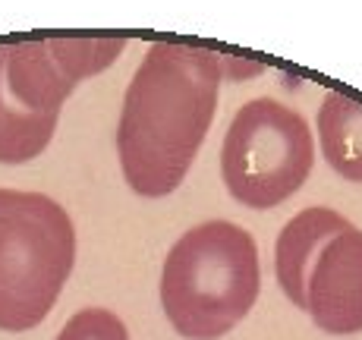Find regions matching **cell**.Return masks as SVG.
Here are the masks:
<instances>
[{"label":"cell","mask_w":362,"mask_h":340,"mask_svg":"<svg viewBox=\"0 0 362 340\" xmlns=\"http://www.w3.org/2000/svg\"><path fill=\"white\" fill-rule=\"evenodd\" d=\"M262 290L255 240L230 221H208L173 242L161 271V306L186 340H218L252 312Z\"/></svg>","instance_id":"7a4b0ae2"},{"label":"cell","mask_w":362,"mask_h":340,"mask_svg":"<svg viewBox=\"0 0 362 340\" xmlns=\"http://www.w3.org/2000/svg\"><path fill=\"white\" fill-rule=\"evenodd\" d=\"M57 340H129L127 324L107 309H82L64 324Z\"/></svg>","instance_id":"30bf717a"},{"label":"cell","mask_w":362,"mask_h":340,"mask_svg":"<svg viewBox=\"0 0 362 340\" xmlns=\"http://www.w3.org/2000/svg\"><path fill=\"white\" fill-rule=\"evenodd\" d=\"M73 88L47 41L0 45V164H25L47 148Z\"/></svg>","instance_id":"5b68a950"},{"label":"cell","mask_w":362,"mask_h":340,"mask_svg":"<svg viewBox=\"0 0 362 340\" xmlns=\"http://www.w3.org/2000/svg\"><path fill=\"white\" fill-rule=\"evenodd\" d=\"M315 142L309 123L274 98L243 104L221 145V177L227 192L246 208L287 202L309 180Z\"/></svg>","instance_id":"277c9868"},{"label":"cell","mask_w":362,"mask_h":340,"mask_svg":"<svg viewBox=\"0 0 362 340\" xmlns=\"http://www.w3.org/2000/svg\"><path fill=\"white\" fill-rule=\"evenodd\" d=\"M318 142L325 161L344 180L362 183V101L328 92L318 107Z\"/></svg>","instance_id":"ba28073f"},{"label":"cell","mask_w":362,"mask_h":340,"mask_svg":"<svg viewBox=\"0 0 362 340\" xmlns=\"http://www.w3.org/2000/svg\"><path fill=\"white\" fill-rule=\"evenodd\" d=\"M346 227H350L346 218L322 205L305 208L284 224L274 246V274L293 306L305 309V283H309L312 265H315L318 252Z\"/></svg>","instance_id":"52a82bcc"},{"label":"cell","mask_w":362,"mask_h":340,"mask_svg":"<svg viewBox=\"0 0 362 340\" xmlns=\"http://www.w3.org/2000/svg\"><path fill=\"white\" fill-rule=\"evenodd\" d=\"M51 57L60 69L79 86L82 79L101 73L123 54L127 41L123 38H45Z\"/></svg>","instance_id":"9c48e42d"},{"label":"cell","mask_w":362,"mask_h":340,"mask_svg":"<svg viewBox=\"0 0 362 340\" xmlns=\"http://www.w3.org/2000/svg\"><path fill=\"white\" fill-rule=\"evenodd\" d=\"M305 312L325 334L362 331V230L346 227L318 252L305 283Z\"/></svg>","instance_id":"8992f818"},{"label":"cell","mask_w":362,"mask_h":340,"mask_svg":"<svg viewBox=\"0 0 362 340\" xmlns=\"http://www.w3.org/2000/svg\"><path fill=\"white\" fill-rule=\"evenodd\" d=\"M224 82L211 47L155 41L136 69L117 127V155L129 189L161 199L180 189L218 110Z\"/></svg>","instance_id":"6da1fadb"},{"label":"cell","mask_w":362,"mask_h":340,"mask_svg":"<svg viewBox=\"0 0 362 340\" xmlns=\"http://www.w3.org/2000/svg\"><path fill=\"white\" fill-rule=\"evenodd\" d=\"M76 262L66 208L45 192L0 189V331H32L54 309Z\"/></svg>","instance_id":"3957f363"}]
</instances>
